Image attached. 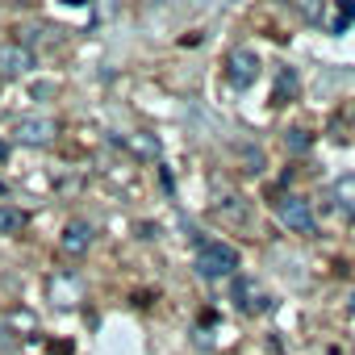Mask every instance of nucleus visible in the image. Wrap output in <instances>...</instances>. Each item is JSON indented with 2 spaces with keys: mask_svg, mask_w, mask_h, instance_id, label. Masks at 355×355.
Here are the masks:
<instances>
[{
  "mask_svg": "<svg viewBox=\"0 0 355 355\" xmlns=\"http://www.w3.org/2000/svg\"><path fill=\"white\" fill-rule=\"evenodd\" d=\"M92 239H96V234H92V226L76 218V222H67V226H63V239H59V247H63L67 255H76V259H80V255H88Z\"/></svg>",
  "mask_w": 355,
  "mask_h": 355,
  "instance_id": "obj_6",
  "label": "nucleus"
},
{
  "mask_svg": "<svg viewBox=\"0 0 355 355\" xmlns=\"http://www.w3.org/2000/svg\"><path fill=\"white\" fill-rule=\"evenodd\" d=\"M5 159H9V142H5V138H0V163H5Z\"/></svg>",
  "mask_w": 355,
  "mask_h": 355,
  "instance_id": "obj_11",
  "label": "nucleus"
},
{
  "mask_svg": "<svg viewBox=\"0 0 355 355\" xmlns=\"http://www.w3.org/2000/svg\"><path fill=\"white\" fill-rule=\"evenodd\" d=\"M13 134H17L21 146H46V142L55 138V121H51V117H21Z\"/></svg>",
  "mask_w": 355,
  "mask_h": 355,
  "instance_id": "obj_5",
  "label": "nucleus"
},
{
  "mask_svg": "<svg viewBox=\"0 0 355 355\" xmlns=\"http://www.w3.org/2000/svg\"><path fill=\"white\" fill-rule=\"evenodd\" d=\"M259 71H263V63H259V55L251 51V46H239L234 55H230V67H226V80H230V88H239V92H247L255 80H259Z\"/></svg>",
  "mask_w": 355,
  "mask_h": 355,
  "instance_id": "obj_3",
  "label": "nucleus"
},
{
  "mask_svg": "<svg viewBox=\"0 0 355 355\" xmlns=\"http://www.w3.org/2000/svg\"><path fill=\"white\" fill-rule=\"evenodd\" d=\"M276 218H280V226H284V230H293V234H301V239L318 234L313 205H309L301 193H288V197H280V201H276Z\"/></svg>",
  "mask_w": 355,
  "mask_h": 355,
  "instance_id": "obj_2",
  "label": "nucleus"
},
{
  "mask_svg": "<svg viewBox=\"0 0 355 355\" xmlns=\"http://www.w3.org/2000/svg\"><path fill=\"white\" fill-rule=\"evenodd\" d=\"M243 268V259H239V251L230 247V243H201V251H197V272L205 276V280H226V276H234Z\"/></svg>",
  "mask_w": 355,
  "mask_h": 355,
  "instance_id": "obj_1",
  "label": "nucleus"
},
{
  "mask_svg": "<svg viewBox=\"0 0 355 355\" xmlns=\"http://www.w3.org/2000/svg\"><path fill=\"white\" fill-rule=\"evenodd\" d=\"M330 197L343 214H355V175H338V180L330 184Z\"/></svg>",
  "mask_w": 355,
  "mask_h": 355,
  "instance_id": "obj_8",
  "label": "nucleus"
},
{
  "mask_svg": "<svg viewBox=\"0 0 355 355\" xmlns=\"http://www.w3.org/2000/svg\"><path fill=\"white\" fill-rule=\"evenodd\" d=\"M288 146L297 150V146H309V134L305 130H288Z\"/></svg>",
  "mask_w": 355,
  "mask_h": 355,
  "instance_id": "obj_10",
  "label": "nucleus"
},
{
  "mask_svg": "<svg viewBox=\"0 0 355 355\" xmlns=\"http://www.w3.org/2000/svg\"><path fill=\"white\" fill-rule=\"evenodd\" d=\"M234 301H239L243 309H251V313H259V309H268V297H263V293H259V288H255L251 280H243V276L234 280Z\"/></svg>",
  "mask_w": 355,
  "mask_h": 355,
  "instance_id": "obj_7",
  "label": "nucleus"
},
{
  "mask_svg": "<svg viewBox=\"0 0 355 355\" xmlns=\"http://www.w3.org/2000/svg\"><path fill=\"white\" fill-rule=\"evenodd\" d=\"M26 230V214L17 205H0V234H21Z\"/></svg>",
  "mask_w": 355,
  "mask_h": 355,
  "instance_id": "obj_9",
  "label": "nucleus"
},
{
  "mask_svg": "<svg viewBox=\"0 0 355 355\" xmlns=\"http://www.w3.org/2000/svg\"><path fill=\"white\" fill-rule=\"evenodd\" d=\"M30 67H34V51L26 42H5V46H0V76H5V80H17Z\"/></svg>",
  "mask_w": 355,
  "mask_h": 355,
  "instance_id": "obj_4",
  "label": "nucleus"
}]
</instances>
